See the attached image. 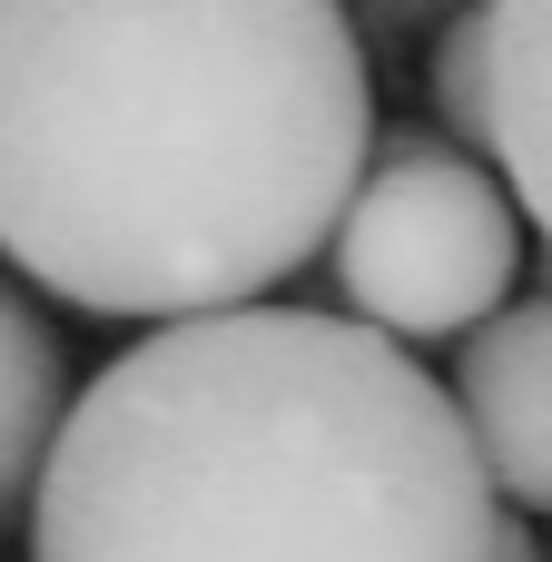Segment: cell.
I'll return each instance as SVG.
<instances>
[{
  "mask_svg": "<svg viewBox=\"0 0 552 562\" xmlns=\"http://www.w3.org/2000/svg\"><path fill=\"white\" fill-rule=\"evenodd\" d=\"M375 168L326 0H0V257L89 316H237Z\"/></svg>",
  "mask_w": 552,
  "mask_h": 562,
  "instance_id": "1",
  "label": "cell"
},
{
  "mask_svg": "<svg viewBox=\"0 0 552 562\" xmlns=\"http://www.w3.org/2000/svg\"><path fill=\"white\" fill-rule=\"evenodd\" d=\"M464 405L365 316L237 306L89 375L30 562H494Z\"/></svg>",
  "mask_w": 552,
  "mask_h": 562,
  "instance_id": "2",
  "label": "cell"
},
{
  "mask_svg": "<svg viewBox=\"0 0 552 562\" xmlns=\"http://www.w3.org/2000/svg\"><path fill=\"white\" fill-rule=\"evenodd\" d=\"M523 277L514 198L444 128L375 138V168L336 227V286L375 336H484Z\"/></svg>",
  "mask_w": 552,
  "mask_h": 562,
  "instance_id": "3",
  "label": "cell"
},
{
  "mask_svg": "<svg viewBox=\"0 0 552 562\" xmlns=\"http://www.w3.org/2000/svg\"><path fill=\"white\" fill-rule=\"evenodd\" d=\"M454 405L484 445L494 494L523 514H552V296L504 306L454 356Z\"/></svg>",
  "mask_w": 552,
  "mask_h": 562,
  "instance_id": "4",
  "label": "cell"
},
{
  "mask_svg": "<svg viewBox=\"0 0 552 562\" xmlns=\"http://www.w3.org/2000/svg\"><path fill=\"white\" fill-rule=\"evenodd\" d=\"M484 40H494V158L523 217L552 237V0L484 10Z\"/></svg>",
  "mask_w": 552,
  "mask_h": 562,
  "instance_id": "5",
  "label": "cell"
},
{
  "mask_svg": "<svg viewBox=\"0 0 552 562\" xmlns=\"http://www.w3.org/2000/svg\"><path fill=\"white\" fill-rule=\"evenodd\" d=\"M69 366H59V336L0 286V533L20 504H40V474L59 454V425H69Z\"/></svg>",
  "mask_w": 552,
  "mask_h": 562,
  "instance_id": "6",
  "label": "cell"
},
{
  "mask_svg": "<svg viewBox=\"0 0 552 562\" xmlns=\"http://www.w3.org/2000/svg\"><path fill=\"white\" fill-rule=\"evenodd\" d=\"M435 109H444L454 138L494 148V40H484V10L444 20V40H435Z\"/></svg>",
  "mask_w": 552,
  "mask_h": 562,
  "instance_id": "7",
  "label": "cell"
},
{
  "mask_svg": "<svg viewBox=\"0 0 552 562\" xmlns=\"http://www.w3.org/2000/svg\"><path fill=\"white\" fill-rule=\"evenodd\" d=\"M494 562H552V553L523 533V524H514V514H504V533H494Z\"/></svg>",
  "mask_w": 552,
  "mask_h": 562,
  "instance_id": "8",
  "label": "cell"
}]
</instances>
